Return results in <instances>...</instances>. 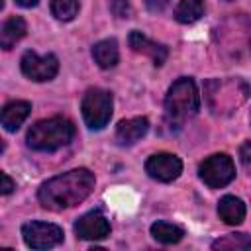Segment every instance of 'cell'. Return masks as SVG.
<instances>
[{
    "mask_svg": "<svg viewBox=\"0 0 251 251\" xmlns=\"http://www.w3.org/2000/svg\"><path fill=\"white\" fill-rule=\"evenodd\" d=\"M94 173L88 169H73L45 180L37 190V200L43 208L61 212L86 200L94 188Z\"/></svg>",
    "mask_w": 251,
    "mask_h": 251,
    "instance_id": "6da1fadb",
    "label": "cell"
},
{
    "mask_svg": "<svg viewBox=\"0 0 251 251\" xmlns=\"http://www.w3.org/2000/svg\"><path fill=\"white\" fill-rule=\"evenodd\" d=\"M75 137V126L67 118L55 116L49 120H39L27 131V145L35 151H57L71 143Z\"/></svg>",
    "mask_w": 251,
    "mask_h": 251,
    "instance_id": "7a4b0ae2",
    "label": "cell"
},
{
    "mask_svg": "<svg viewBox=\"0 0 251 251\" xmlns=\"http://www.w3.org/2000/svg\"><path fill=\"white\" fill-rule=\"evenodd\" d=\"M200 108V94L192 78L182 76L175 80L165 96V110L171 120H186L194 116Z\"/></svg>",
    "mask_w": 251,
    "mask_h": 251,
    "instance_id": "3957f363",
    "label": "cell"
},
{
    "mask_svg": "<svg viewBox=\"0 0 251 251\" xmlns=\"http://www.w3.org/2000/svg\"><path fill=\"white\" fill-rule=\"evenodd\" d=\"M112 94L104 88H90L82 96V120L90 129H102L112 118Z\"/></svg>",
    "mask_w": 251,
    "mask_h": 251,
    "instance_id": "277c9868",
    "label": "cell"
},
{
    "mask_svg": "<svg viewBox=\"0 0 251 251\" xmlns=\"http://www.w3.org/2000/svg\"><path fill=\"white\" fill-rule=\"evenodd\" d=\"M198 175L210 188H222L235 178V165L226 153H216L200 163Z\"/></svg>",
    "mask_w": 251,
    "mask_h": 251,
    "instance_id": "5b68a950",
    "label": "cell"
},
{
    "mask_svg": "<svg viewBox=\"0 0 251 251\" xmlns=\"http://www.w3.org/2000/svg\"><path fill=\"white\" fill-rule=\"evenodd\" d=\"M22 235L27 247L31 249H51L63 243V229L49 222H27L22 226Z\"/></svg>",
    "mask_w": 251,
    "mask_h": 251,
    "instance_id": "8992f818",
    "label": "cell"
},
{
    "mask_svg": "<svg viewBox=\"0 0 251 251\" xmlns=\"http://www.w3.org/2000/svg\"><path fill=\"white\" fill-rule=\"evenodd\" d=\"M20 67L27 78L35 82H45V80L55 78V75L59 73V59L53 53L37 55L35 51H25L22 55Z\"/></svg>",
    "mask_w": 251,
    "mask_h": 251,
    "instance_id": "52a82bcc",
    "label": "cell"
},
{
    "mask_svg": "<svg viewBox=\"0 0 251 251\" xmlns=\"http://www.w3.org/2000/svg\"><path fill=\"white\" fill-rule=\"evenodd\" d=\"M145 173L159 182H171L180 176L182 161L173 153H155L145 161Z\"/></svg>",
    "mask_w": 251,
    "mask_h": 251,
    "instance_id": "ba28073f",
    "label": "cell"
},
{
    "mask_svg": "<svg viewBox=\"0 0 251 251\" xmlns=\"http://www.w3.org/2000/svg\"><path fill=\"white\" fill-rule=\"evenodd\" d=\"M75 233L80 239H88V241H98L110 235V222L100 214V212H88L84 216H80L75 224Z\"/></svg>",
    "mask_w": 251,
    "mask_h": 251,
    "instance_id": "9c48e42d",
    "label": "cell"
},
{
    "mask_svg": "<svg viewBox=\"0 0 251 251\" xmlns=\"http://www.w3.org/2000/svg\"><path fill=\"white\" fill-rule=\"evenodd\" d=\"M127 43H129V47H131L135 53H143V55L151 57V61H153L155 67H161V65L167 61V55H169L167 47L161 45V43H157V41H153V39H149L145 33H141V31H137V29H133V31L129 33Z\"/></svg>",
    "mask_w": 251,
    "mask_h": 251,
    "instance_id": "30bf717a",
    "label": "cell"
},
{
    "mask_svg": "<svg viewBox=\"0 0 251 251\" xmlns=\"http://www.w3.org/2000/svg\"><path fill=\"white\" fill-rule=\"evenodd\" d=\"M149 129V122L143 116L137 118H129V120H122L116 127V139L120 145H131L137 139H141Z\"/></svg>",
    "mask_w": 251,
    "mask_h": 251,
    "instance_id": "8fae6325",
    "label": "cell"
},
{
    "mask_svg": "<svg viewBox=\"0 0 251 251\" xmlns=\"http://www.w3.org/2000/svg\"><path fill=\"white\" fill-rule=\"evenodd\" d=\"M31 112V104L25 102V100H14V102H8L2 110V116H0V122L4 126L6 131H16L24 122L25 118L29 116Z\"/></svg>",
    "mask_w": 251,
    "mask_h": 251,
    "instance_id": "7c38bea8",
    "label": "cell"
},
{
    "mask_svg": "<svg viewBox=\"0 0 251 251\" xmlns=\"http://www.w3.org/2000/svg\"><path fill=\"white\" fill-rule=\"evenodd\" d=\"M27 31V24L22 16H12L2 24L0 29V47L2 49H12Z\"/></svg>",
    "mask_w": 251,
    "mask_h": 251,
    "instance_id": "4fadbf2b",
    "label": "cell"
},
{
    "mask_svg": "<svg viewBox=\"0 0 251 251\" xmlns=\"http://www.w3.org/2000/svg\"><path fill=\"white\" fill-rule=\"evenodd\" d=\"M218 214H220V218H222L226 224L237 226V224H241V222L245 220V204H243L241 198L227 194V196H224V198L220 200V204H218Z\"/></svg>",
    "mask_w": 251,
    "mask_h": 251,
    "instance_id": "5bb4252c",
    "label": "cell"
},
{
    "mask_svg": "<svg viewBox=\"0 0 251 251\" xmlns=\"http://www.w3.org/2000/svg\"><path fill=\"white\" fill-rule=\"evenodd\" d=\"M92 57L98 63L100 69H112L116 67L118 59H120V51H118V43L116 39H102L92 47Z\"/></svg>",
    "mask_w": 251,
    "mask_h": 251,
    "instance_id": "9a60e30c",
    "label": "cell"
},
{
    "mask_svg": "<svg viewBox=\"0 0 251 251\" xmlns=\"http://www.w3.org/2000/svg\"><path fill=\"white\" fill-rule=\"evenodd\" d=\"M151 235L163 245H173L184 237V229L171 222H155L151 226Z\"/></svg>",
    "mask_w": 251,
    "mask_h": 251,
    "instance_id": "2e32d148",
    "label": "cell"
},
{
    "mask_svg": "<svg viewBox=\"0 0 251 251\" xmlns=\"http://www.w3.org/2000/svg\"><path fill=\"white\" fill-rule=\"evenodd\" d=\"M204 16V0H180L175 8V18L180 24H194Z\"/></svg>",
    "mask_w": 251,
    "mask_h": 251,
    "instance_id": "e0dca14e",
    "label": "cell"
},
{
    "mask_svg": "<svg viewBox=\"0 0 251 251\" xmlns=\"http://www.w3.org/2000/svg\"><path fill=\"white\" fill-rule=\"evenodd\" d=\"M214 249H237V251H245V249H251V235L247 233H229V235H224L220 239H216L212 243Z\"/></svg>",
    "mask_w": 251,
    "mask_h": 251,
    "instance_id": "ac0fdd59",
    "label": "cell"
},
{
    "mask_svg": "<svg viewBox=\"0 0 251 251\" xmlns=\"http://www.w3.org/2000/svg\"><path fill=\"white\" fill-rule=\"evenodd\" d=\"M51 14L61 22H69L78 14V0H51Z\"/></svg>",
    "mask_w": 251,
    "mask_h": 251,
    "instance_id": "d6986e66",
    "label": "cell"
},
{
    "mask_svg": "<svg viewBox=\"0 0 251 251\" xmlns=\"http://www.w3.org/2000/svg\"><path fill=\"white\" fill-rule=\"evenodd\" d=\"M110 10L118 18H129V14H131V6H129L127 0H112L110 2Z\"/></svg>",
    "mask_w": 251,
    "mask_h": 251,
    "instance_id": "ffe728a7",
    "label": "cell"
},
{
    "mask_svg": "<svg viewBox=\"0 0 251 251\" xmlns=\"http://www.w3.org/2000/svg\"><path fill=\"white\" fill-rule=\"evenodd\" d=\"M0 178H2V186H0V188H2V194L6 196V194H10V192L16 188V182L8 176V173H2V175H0Z\"/></svg>",
    "mask_w": 251,
    "mask_h": 251,
    "instance_id": "44dd1931",
    "label": "cell"
},
{
    "mask_svg": "<svg viewBox=\"0 0 251 251\" xmlns=\"http://www.w3.org/2000/svg\"><path fill=\"white\" fill-rule=\"evenodd\" d=\"M169 2H171V0H145L147 8H149L151 12H163V10L169 6Z\"/></svg>",
    "mask_w": 251,
    "mask_h": 251,
    "instance_id": "7402d4cb",
    "label": "cell"
},
{
    "mask_svg": "<svg viewBox=\"0 0 251 251\" xmlns=\"http://www.w3.org/2000/svg\"><path fill=\"white\" fill-rule=\"evenodd\" d=\"M239 157H241V161H243L245 165L251 163V141H245V143L239 147Z\"/></svg>",
    "mask_w": 251,
    "mask_h": 251,
    "instance_id": "603a6c76",
    "label": "cell"
},
{
    "mask_svg": "<svg viewBox=\"0 0 251 251\" xmlns=\"http://www.w3.org/2000/svg\"><path fill=\"white\" fill-rule=\"evenodd\" d=\"M39 0H16V4L18 6H22V8H31V6H35Z\"/></svg>",
    "mask_w": 251,
    "mask_h": 251,
    "instance_id": "cb8c5ba5",
    "label": "cell"
}]
</instances>
